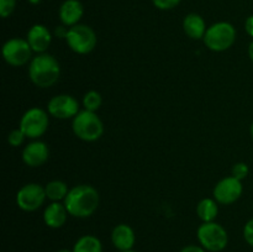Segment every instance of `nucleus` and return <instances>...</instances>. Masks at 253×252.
Returning a JSON list of instances; mask_svg holds the SVG:
<instances>
[{
	"label": "nucleus",
	"instance_id": "5701e85b",
	"mask_svg": "<svg viewBox=\"0 0 253 252\" xmlns=\"http://www.w3.org/2000/svg\"><path fill=\"white\" fill-rule=\"evenodd\" d=\"M25 138H26V136L22 132L21 128L19 127L15 128V130H12L11 132L9 133V136H7V142H9L10 146H12V147H19L20 145H22Z\"/></svg>",
	"mask_w": 253,
	"mask_h": 252
},
{
	"label": "nucleus",
	"instance_id": "c756f323",
	"mask_svg": "<svg viewBox=\"0 0 253 252\" xmlns=\"http://www.w3.org/2000/svg\"><path fill=\"white\" fill-rule=\"evenodd\" d=\"M249 56H250V58H251V61L253 62V41L250 43V46H249Z\"/></svg>",
	"mask_w": 253,
	"mask_h": 252
},
{
	"label": "nucleus",
	"instance_id": "ddd939ff",
	"mask_svg": "<svg viewBox=\"0 0 253 252\" xmlns=\"http://www.w3.org/2000/svg\"><path fill=\"white\" fill-rule=\"evenodd\" d=\"M27 42L36 53H46L52 42V35L44 25H34L27 32Z\"/></svg>",
	"mask_w": 253,
	"mask_h": 252
},
{
	"label": "nucleus",
	"instance_id": "39448f33",
	"mask_svg": "<svg viewBox=\"0 0 253 252\" xmlns=\"http://www.w3.org/2000/svg\"><path fill=\"white\" fill-rule=\"evenodd\" d=\"M200 246L209 252H220L229 244V235L222 225L215 221L203 222L197 231Z\"/></svg>",
	"mask_w": 253,
	"mask_h": 252
},
{
	"label": "nucleus",
	"instance_id": "20e7f679",
	"mask_svg": "<svg viewBox=\"0 0 253 252\" xmlns=\"http://www.w3.org/2000/svg\"><path fill=\"white\" fill-rule=\"evenodd\" d=\"M236 40V30L230 22H216L208 27L203 39L205 46L214 52H224L229 49Z\"/></svg>",
	"mask_w": 253,
	"mask_h": 252
},
{
	"label": "nucleus",
	"instance_id": "2eb2a0df",
	"mask_svg": "<svg viewBox=\"0 0 253 252\" xmlns=\"http://www.w3.org/2000/svg\"><path fill=\"white\" fill-rule=\"evenodd\" d=\"M69 215L66 205L59 202H52L47 205L43 211V221L51 229H59L67 221V216Z\"/></svg>",
	"mask_w": 253,
	"mask_h": 252
},
{
	"label": "nucleus",
	"instance_id": "9b49d317",
	"mask_svg": "<svg viewBox=\"0 0 253 252\" xmlns=\"http://www.w3.org/2000/svg\"><path fill=\"white\" fill-rule=\"evenodd\" d=\"M79 103L74 96L68 94H59L49 99L47 104V113L54 119L68 120L79 113Z\"/></svg>",
	"mask_w": 253,
	"mask_h": 252
},
{
	"label": "nucleus",
	"instance_id": "7c9ffc66",
	"mask_svg": "<svg viewBox=\"0 0 253 252\" xmlns=\"http://www.w3.org/2000/svg\"><path fill=\"white\" fill-rule=\"evenodd\" d=\"M30 2H31V4H39L40 1H41V0H29Z\"/></svg>",
	"mask_w": 253,
	"mask_h": 252
},
{
	"label": "nucleus",
	"instance_id": "7ed1b4c3",
	"mask_svg": "<svg viewBox=\"0 0 253 252\" xmlns=\"http://www.w3.org/2000/svg\"><path fill=\"white\" fill-rule=\"evenodd\" d=\"M74 135L85 142H94L104 133V124L94 111L81 110L72 120Z\"/></svg>",
	"mask_w": 253,
	"mask_h": 252
},
{
	"label": "nucleus",
	"instance_id": "72a5a7b5",
	"mask_svg": "<svg viewBox=\"0 0 253 252\" xmlns=\"http://www.w3.org/2000/svg\"><path fill=\"white\" fill-rule=\"evenodd\" d=\"M119 252H137V251H133V250H128V251H119Z\"/></svg>",
	"mask_w": 253,
	"mask_h": 252
},
{
	"label": "nucleus",
	"instance_id": "f704fd0d",
	"mask_svg": "<svg viewBox=\"0 0 253 252\" xmlns=\"http://www.w3.org/2000/svg\"><path fill=\"white\" fill-rule=\"evenodd\" d=\"M252 207H253V205H252Z\"/></svg>",
	"mask_w": 253,
	"mask_h": 252
},
{
	"label": "nucleus",
	"instance_id": "6e6552de",
	"mask_svg": "<svg viewBox=\"0 0 253 252\" xmlns=\"http://www.w3.org/2000/svg\"><path fill=\"white\" fill-rule=\"evenodd\" d=\"M32 48L27 40L22 39H10L2 46V57L5 62L12 67H21L24 64L31 62Z\"/></svg>",
	"mask_w": 253,
	"mask_h": 252
},
{
	"label": "nucleus",
	"instance_id": "473e14b6",
	"mask_svg": "<svg viewBox=\"0 0 253 252\" xmlns=\"http://www.w3.org/2000/svg\"><path fill=\"white\" fill-rule=\"evenodd\" d=\"M250 132H251V136H252V138H253V121H252V124H251V127H250Z\"/></svg>",
	"mask_w": 253,
	"mask_h": 252
},
{
	"label": "nucleus",
	"instance_id": "9d476101",
	"mask_svg": "<svg viewBox=\"0 0 253 252\" xmlns=\"http://www.w3.org/2000/svg\"><path fill=\"white\" fill-rule=\"evenodd\" d=\"M242 192H244L242 180L230 175V177L222 178L216 183L212 190V195L219 204L230 205L241 198Z\"/></svg>",
	"mask_w": 253,
	"mask_h": 252
},
{
	"label": "nucleus",
	"instance_id": "f3484780",
	"mask_svg": "<svg viewBox=\"0 0 253 252\" xmlns=\"http://www.w3.org/2000/svg\"><path fill=\"white\" fill-rule=\"evenodd\" d=\"M183 30L192 40H203L207 32L204 19L198 14H189L183 20Z\"/></svg>",
	"mask_w": 253,
	"mask_h": 252
},
{
	"label": "nucleus",
	"instance_id": "bb28decb",
	"mask_svg": "<svg viewBox=\"0 0 253 252\" xmlns=\"http://www.w3.org/2000/svg\"><path fill=\"white\" fill-rule=\"evenodd\" d=\"M68 30L69 29H67L64 25H62V26H57L56 30H54V35H56V37H58V39L66 40L67 34H68Z\"/></svg>",
	"mask_w": 253,
	"mask_h": 252
},
{
	"label": "nucleus",
	"instance_id": "f257e3e1",
	"mask_svg": "<svg viewBox=\"0 0 253 252\" xmlns=\"http://www.w3.org/2000/svg\"><path fill=\"white\" fill-rule=\"evenodd\" d=\"M63 202L71 216L85 219L96 211L100 203V197L93 185L79 184L69 189V193Z\"/></svg>",
	"mask_w": 253,
	"mask_h": 252
},
{
	"label": "nucleus",
	"instance_id": "b1692460",
	"mask_svg": "<svg viewBox=\"0 0 253 252\" xmlns=\"http://www.w3.org/2000/svg\"><path fill=\"white\" fill-rule=\"evenodd\" d=\"M16 5V0H0V15L1 17H7L12 14Z\"/></svg>",
	"mask_w": 253,
	"mask_h": 252
},
{
	"label": "nucleus",
	"instance_id": "a211bd4d",
	"mask_svg": "<svg viewBox=\"0 0 253 252\" xmlns=\"http://www.w3.org/2000/svg\"><path fill=\"white\" fill-rule=\"evenodd\" d=\"M219 203L211 198H204L200 200L197 205V214L198 217L203 222L214 221L219 214Z\"/></svg>",
	"mask_w": 253,
	"mask_h": 252
},
{
	"label": "nucleus",
	"instance_id": "4468645a",
	"mask_svg": "<svg viewBox=\"0 0 253 252\" xmlns=\"http://www.w3.org/2000/svg\"><path fill=\"white\" fill-rule=\"evenodd\" d=\"M135 231L131 226L126 224H119L111 231V242L119 251H128L132 250L135 245Z\"/></svg>",
	"mask_w": 253,
	"mask_h": 252
},
{
	"label": "nucleus",
	"instance_id": "cd10ccee",
	"mask_svg": "<svg viewBox=\"0 0 253 252\" xmlns=\"http://www.w3.org/2000/svg\"><path fill=\"white\" fill-rule=\"evenodd\" d=\"M180 252H207V250L203 249L202 246H197V245H188V246L183 247Z\"/></svg>",
	"mask_w": 253,
	"mask_h": 252
},
{
	"label": "nucleus",
	"instance_id": "423d86ee",
	"mask_svg": "<svg viewBox=\"0 0 253 252\" xmlns=\"http://www.w3.org/2000/svg\"><path fill=\"white\" fill-rule=\"evenodd\" d=\"M66 42L69 48L76 53L88 54L95 48L98 39H96L95 32L91 27L83 24H78L69 27Z\"/></svg>",
	"mask_w": 253,
	"mask_h": 252
},
{
	"label": "nucleus",
	"instance_id": "dca6fc26",
	"mask_svg": "<svg viewBox=\"0 0 253 252\" xmlns=\"http://www.w3.org/2000/svg\"><path fill=\"white\" fill-rule=\"evenodd\" d=\"M83 12V5L79 0H66L59 7V19L64 26L72 27L78 25Z\"/></svg>",
	"mask_w": 253,
	"mask_h": 252
},
{
	"label": "nucleus",
	"instance_id": "a878e982",
	"mask_svg": "<svg viewBox=\"0 0 253 252\" xmlns=\"http://www.w3.org/2000/svg\"><path fill=\"white\" fill-rule=\"evenodd\" d=\"M244 239L250 246L253 247V217L245 224L244 226Z\"/></svg>",
	"mask_w": 253,
	"mask_h": 252
},
{
	"label": "nucleus",
	"instance_id": "f03ea898",
	"mask_svg": "<svg viewBox=\"0 0 253 252\" xmlns=\"http://www.w3.org/2000/svg\"><path fill=\"white\" fill-rule=\"evenodd\" d=\"M61 67L58 61L48 53H39L31 59L29 66V77L39 88H49L58 82Z\"/></svg>",
	"mask_w": 253,
	"mask_h": 252
},
{
	"label": "nucleus",
	"instance_id": "0eeeda50",
	"mask_svg": "<svg viewBox=\"0 0 253 252\" xmlns=\"http://www.w3.org/2000/svg\"><path fill=\"white\" fill-rule=\"evenodd\" d=\"M48 114L41 108H31L24 113L20 120V126L25 136L32 140L41 137L48 128Z\"/></svg>",
	"mask_w": 253,
	"mask_h": 252
},
{
	"label": "nucleus",
	"instance_id": "412c9836",
	"mask_svg": "<svg viewBox=\"0 0 253 252\" xmlns=\"http://www.w3.org/2000/svg\"><path fill=\"white\" fill-rule=\"evenodd\" d=\"M103 103V98H101V94L96 90H89L84 94L83 96V106L85 110L94 111L99 110Z\"/></svg>",
	"mask_w": 253,
	"mask_h": 252
},
{
	"label": "nucleus",
	"instance_id": "6ab92c4d",
	"mask_svg": "<svg viewBox=\"0 0 253 252\" xmlns=\"http://www.w3.org/2000/svg\"><path fill=\"white\" fill-rule=\"evenodd\" d=\"M73 252H103V245L94 235H84L77 240Z\"/></svg>",
	"mask_w": 253,
	"mask_h": 252
},
{
	"label": "nucleus",
	"instance_id": "2f4dec72",
	"mask_svg": "<svg viewBox=\"0 0 253 252\" xmlns=\"http://www.w3.org/2000/svg\"><path fill=\"white\" fill-rule=\"evenodd\" d=\"M57 252H73V250H67V249H63V250H59V251H57Z\"/></svg>",
	"mask_w": 253,
	"mask_h": 252
},
{
	"label": "nucleus",
	"instance_id": "aec40b11",
	"mask_svg": "<svg viewBox=\"0 0 253 252\" xmlns=\"http://www.w3.org/2000/svg\"><path fill=\"white\" fill-rule=\"evenodd\" d=\"M47 199L51 202H61L66 199L67 194L69 193V188L63 180H51L44 187Z\"/></svg>",
	"mask_w": 253,
	"mask_h": 252
},
{
	"label": "nucleus",
	"instance_id": "1a4fd4ad",
	"mask_svg": "<svg viewBox=\"0 0 253 252\" xmlns=\"http://www.w3.org/2000/svg\"><path fill=\"white\" fill-rule=\"evenodd\" d=\"M47 199L44 187L37 183H27L16 193V205L24 211H36Z\"/></svg>",
	"mask_w": 253,
	"mask_h": 252
},
{
	"label": "nucleus",
	"instance_id": "393cba45",
	"mask_svg": "<svg viewBox=\"0 0 253 252\" xmlns=\"http://www.w3.org/2000/svg\"><path fill=\"white\" fill-rule=\"evenodd\" d=\"M153 5L161 10H169L177 6L180 0H152Z\"/></svg>",
	"mask_w": 253,
	"mask_h": 252
},
{
	"label": "nucleus",
	"instance_id": "f8f14e48",
	"mask_svg": "<svg viewBox=\"0 0 253 252\" xmlns=\"http://www.w3.org/2000/svg\"><path fill=\"white\" fill-rule=\"evenodd\" d=\"M49 156L48 146L42 141H32L22 150V161L26 166L36 168L47 162Z\"/></svg>",
	"mask_w": 253,
	"mask_h": 252
},
{
	"label": "nucleus",
	"instance_id": "4be33fe9",
	"mask_svg": "<svg viewBox=\"0 0 253 252\" xmlns=\"http://www.w3.org/2000/svg\"><path fill=\"white\" fill-rule=\"evenodd\" d=\"M250 172V168L249 166L246 165L245 162H237L232 166V169H231V175L232 177L237 178L240 180H244L245 178L249 175Z\"/></svg>",
	"mask_w": 253,
	"mask_h": 252
},
{
	"label": "nucleus",
	"instance_id": "c85d7f7f",
	"mask_svg": "<svg viewBox=\"0 0 253 252\" xmlns=\"http://www.w3.org/2000/svg\"><path fill=\"white\" fill-rule=\"evenodd\" d=\"M245 30H246L249 36L253 37V15L247 17L246 22H245Z\"/></svg>",
	"mask_w": 253,
	"mask_h": 252
}]
</instances>
